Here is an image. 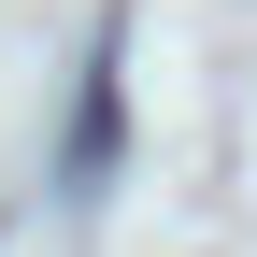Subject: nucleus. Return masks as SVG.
Here are the masks:
<instances>
[{"label": "nucleus", "mask_w": 257, "mask_h": 257, "mask_svg": "<svg viewBox=\"0 0 257 257\" xmlns=\"http://www.w3.org/2000/svg\"><path fill=\"white\" fill-rule=\"evenodd\" d=\"M100 157H114V72H86V114H72V172L100 186Z\"/></svg>", "instance_id": "obj_1"}]
</instances>
